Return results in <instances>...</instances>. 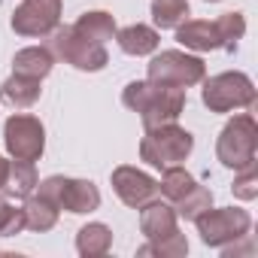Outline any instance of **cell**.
I'll use <instances>...</instances> for the list:
<instances>
[{"label": "cell", "instance_id": "1", "mask_svg": "<svg viewBox=\"0 0 258 258\" xmlns=\"http://www.w3.org/2000/svg\"><path fill=\"white\" fill-rule=\"evenodd\" d=\"M121 103L137 112L143 121V131L155 124H167L176 121L185 109V88H173V85H155L149 79H134L127 82L121 91Z\"/></svg>", "mask_w": 258, "mask_h": 258}, {"label": "cell", "instance_id": "2", "mask_svg": "<svg viewBox=\"0 0 258 258\" xmlns=\"http://www.w3.org/2000/svg\"><path fill=\"white\" fill-rule=\"evenodd\" d=\"M191 149H195V137L176 121H167V124L146 127V134L140 140V161H146L155 170H164V167L182 164L191 155Z\"/></svg>", "mask_w": 258, "mask_h": 258}, {"label": "cell", "instance_id": "3", "mask_svg": "<svg viewBox=\"0 0 258 258\" xmlns=\"http://www.w3.org/2000/svg\"><path fill=\"white\" fill-rule=\"evenodd\" d=\"M216 158L228 170H243L258 161V124L249 112L234 115L216 140Z\"/></svg>", "mask_w": 258, "mask_h": 258}, {"label": "cell", "instance_id": "4", "mask_svg": "<svg viewBox=\"0 0 258 258\" xmlns=\"http://www.w3.org/2000/svg\"><path fill=\"white\" fill-rule=\"evenodd\" d=\"M46 40H49V52H52L58 61L70 64V67H76V70H82V73H97V70H103V67L109 64L106 46H100V43L82 37L73 25H58Z\"/></svg>", "mask_w": 258, "mask_h": 258}, {"label": "cell", "instance_id": "5", "mask_svg": "<svg viewBox=\"0 0 258 258\" xmlns=\"http://www.w3.org/2000/svg\"><path fill=\"white\" fill-rule=\"evenodd\" d=\"M201 100L210 112H234V109H252L255 106V85L240 70H225L216 76L201 79Z\"/></svg>", "mask_w": 258, "mask_h": 258}, {"label": "cell", "instance_id": "6", "mask_svg": "<svg viewBox=\"0 0 258 258\" xmlns=\"http://www.w3.org/2000/svg\"><path fill=\"white\" fill-rule=\"evenodd\" d=\"M198 234L204 240V246L210 249H222L228 243H240L249 237L252 228V216L243 207H210L207 213H201L195 219Z\"/></svg>", "mask_w": 258, "mask_h": 258}, {"label": "cell", "instance_id": "7", "mask_svg": "<svg viewBox=\"0 0 258 258\" xmlns=\"http://www.w3.org/2000/svg\"><path fill=\"white\" fill-rule=\"evenodd\" d=\"M207 76V64L198 55H188L182 49H164L152 55L146 64V79L155 85H173V88H191Z\"/></svg>", "mask_w": 258, "mask_h": 258}, {"label": "cell", "instance_id": "8", "mask_svg": "<svg viewBox=\"0 0 258 258\" xmlns=\"http://www.w3.org/2000/svg\"><path fill=\"white\" fill-rule=\"evenodd\" d=\"M37 195L55 201L61 210L73 213V216H85L94 213L100 207V191L91 179H73V176H46L43 182H37L34 188Z\"/></svg>", "mask_w": 258, "mask_h": 258}, {"label": "cell", "instance_id": "9", "mask_svg": "<svg viewBox=\"0 0 258 258\" xmlns=\"http://www.w3.org/2000/svg\"><path fill=\"white\" fill-rule=\"evenodd\" d=\"M4 146L10 158L19 161H40L46 152V127L37 115L16 112L4 124Z\"/></svg>", "mask_w": 258, "mask_h": 258}, {"label": "cell", "instance_id": "10", "mask_svg": "<svg viewBox=\"0 0 258 258\" xmlns=\"http://www.w3.org/2000/svg\"><path fill=\"white\" fill-rule=\"evenodd\" d=\"M61 13L64 0H22L10 19V28L28 40H46L61 25Z\"/></svg>", "mask_w": 258, "mask_h": 258}, {"label": "cell", "instance_id": "11", "mask_svg": "<svg viewBox=\"0 0 258 258\" xmlns=\"http://www.w3.org/2000/svg\"><path fill=\"white\" fill-rule=\"evenodd\" d=\"M109 182H112V191L118 195V201L131 210H140V207H146L149 201L158 198V179H152L149 173H143L131 164L115 167Z\"/></svg>", "mask_w": 258, "mask_h": 258}, {"label": "cell", "instance_id": "12", "mask_svg": "<svg viewBox=\"0 0 258 258\" xmlns=\"http://www.w3.org/2000/svg\"><path fill=\"white\" fill-rule=\"evenodd\" d=\"M179 231V216L173 210V204H161L158 198L149 201L146 207H140V234L146 240H161L167 234Z\"/></svg>", "mask_w": 258, "mask_h": 258}, {"label": "cell", "instance_id": "13", "mask_svg": "<svg viewBox=\"0 0 258 258\" xmlns=\"http://www.w3.org/2000/svg\"><path fill=\"white\" fill-rule=\"evenodd\" d=\"M115 43L124 55H134V58H146V55H155L158 52V43H161V34L149 25H127L121 31H115Z\"/></svg>", "mask_w": 258, "mask_h": 258}, {"label": "cell", "instance_id": "14", "mask_svg": "<svg viewBox=\"0 0 258 258\" xmlns=\"http://www.w3.org/2000/svg\"><path fill=\"white\" fill-rule=\"evenodd\" d=\"M176 43L185 46V52H213V49H219V34H216L213 22L185 19L176 28Z\"/></svg>", "mask_w": 258, "mask_h": 258}, {"label": "cell", "instance_id": "15", "mask_svg": "<svg viewBox=\"0 0 258 258\" xmlns=\"http://www.w3.org/2000/svg\"><path fill=\"white\" fill-rule=\"evenodd\" d=\"M22 210H25V228H28V231H37V234L52 231V228L58 225V216H61V207H58L55 201L37 195V191H31V195L25 198Z\"/></svg>", "mask_w": 258, "mask_h": 258}, {"label": "cell", "instance_id": "16", "mask_svg": "<svg viewBox=\"0 0 258 258\" xmlns=\"http://www.w3.org/2000/svg\"><path fill=\"white\" fill-rule=\"evenodd\" d=\"M55 67V55L49 52V46H28V49H19L16 58H13V73L19 76H31V79H46Z\"/></svg>", "mask_w": 258, "mask_h": 258}, {"label": "cell", "instance_id": "17", "mask_svg": "<svg viewBox=\"0 0 258 258\" xmlns=\"http://www.w3.org/2000/svg\"><path fill=\"white\" fill-rule=\"evenodd\" d=\"M43 94V82L40 79H31V76H19L13 73L4 85H0V100L10 103L13 109H28L40 100Z\"/></svg>", "mask_w": 258, "mask_h": 258}, {"label": "cell", "instance_id": "18", "mask_svg": "<svg viewBox=\"0 0 258 258\" xmlns=\"http://www.w3.org/2000/svg\"><path fill=\"white\" fill-rule=\"evenodd\" d=\"M112 249V231L103 222H88L76 231V252L82 258H100Z\"/></svg>", "mask_w": 258, "mask_h": 258}, {"label": "cell", "instance_id": "19", "mask_svg": "<svg viewBox=\"0 0 258 258\" xmlns=\"http://www.w3.org/2000/svg\"><path fill=\"white\" fill-rule=\"evenodd\" d=\"M40 176H37V167L34 161H19V158H10V167H7V182H4V195L7 198H28L34 188H37Z\"/></svg>", "mask_w": 258, "mask_h": 258}, {"label": "cell", "instance_id": "20", "mask_svg": "<svg viewBox=\"0 0 258 258\" xmlns=\"http://www.w3.org/2000/svg\"><path fill=\"white\" fill-rule=\"evenodd\" d=\"M82 37H88V40H94V43H100V46H106L109 40H115V19L109 16V13H103V10H91V13H82L79 19H76V25H73Z\"/></svg>", "mask_w": 258, "mask_h": 258}, {"label": "cell", "instance_id": "21", "mask_svg": "<svg viewBox=\"0 0 258 258\" xmlns=\"http://www.w3.org/2000/svg\"><path fill=\"white\" fill-rule=\"evenodd\" d=\"M195 176L182 167V164H173V167H164L161 170V179H158V195L170 204H176L179 198H185L191 188H195Z\"/></svg>", "mask_w": 258, "mask_h": 258}, {"label": "cell", "instance_id": "22", "mask_svg": "<svg viewBox=\"0 0 258 258\" xmlns=\"http://www.w3.org/2000/svg\"><path fill=\"white\" fill-rule=\"evenodd\" d=\"M188 16H191L188 0H152L155 31H176Z\"/></svg>", "mask_w": 258, "mask_h": 258}, {"label": "cell", "instance_id": "23", "mask_svg": "<svg viewBox=\"0 0 258 258\" xmlns=\"http://www.w3.org/2000/svg\"><path fill=\"white\" fill-rule=\"evenodd\" d=\"M137 255H140V258H146V255H158V258H185V255H188V240H185V234L173 231V234H167V237H161V240H146V243L137 249Z\"/></svg>", "mask_w": 258, "mask_h": 258}, {"label": "cell", "instance_id": "24", "mask_svg": "<svg viewBox=\"0 0 258 258\" xmlns=\"http://www.w3.org/2000/svg\"><path fill=\"white\" fill-rule=\"evenodd\" d=\"M213 25H216V34H219V49L234 52V49L240 46L243 34H246V19H243V13H225V16H219Z\"/></svg>", "mask_w": 258, "mask_h": 258}, {"label": "cell", "instance_id": "25", "mask_svg": "<svg viewBox=\"0 0 258 258\" xmlns=\"http://www.w3.org/2000/svg\"><path fill=\"white\" fill-rule=\"evenodd\" d=\"M213 207V191L207 188V185H198L195 182V188L185 195V198H179L176 204H173V210H176V216H182V219H188V222H195L201 213H207Z\"/></svg>", "mask_w": 258, "mask_h": 258}, {"label": "cell", "instance_id": "26", "mask_svg": "<svg viewBox=\"0 0 258 258\" xmlns=\"http://www.w3.org/2000/svg\"><path fill=\"white\" fill-rule=\"evenodd\" d=\"M25 231V210L10 204L7 195L0 191V237H16Z\"/></svg>", "mask_w": 258, "mask_h": 258}, {"label": "cell", "instance_id": "27", "mask_svg": "<svg viewBox=\"0 0 258 258\" xmlns=\"http://www.w3.org/2000/svg\"><path fill=\"white\" fill-rule=\"evenodd\" d=\"M237 201H255L258 198V164L234 170V185H231Z\"/></svg>", "mask_w": 258, "mask_h": 258}, {"label": "cell", "instance_id": "28", "mask_svg": "<svg viewBox=\"0 0 258 258\" xmlns=\"http://www.w3.org/2000/svg\"><path fill=\"white\" fill-rule=\"evenodd\" d=\"M7 167H10V161L0 155V191H4V182H7Z\"/></svg>", "mask_w": 258, "mask_h": 258}, {"label": "cell", "instance_id": "29", "mask_svg": "<svg viewBox=\"0 0 258 258\" xmlns=\"http://www.w3.org/2000/svg\"><path fill=\"white\" fill-rule=\"evenodd\" d=\"M207 4H222V0H207Z\"/></svg>", "mask_w": 258, "mask_h": 258}]
</instances>
